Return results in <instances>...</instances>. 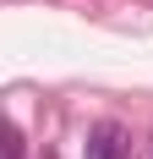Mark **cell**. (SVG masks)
<instances>
[{"mask_svg":"<svg viewBox=\"0 0 153 159\" xmlns=\"http://www.w3.org/2000/svg\"><path fill=\"white\" fill-rule=\"evenodd\" d=\"M131 154V132L120 121H98L88 132V159H126Z\"/></svg>","mask_w":153,"mask_h":159,"instance_id":"6da1fadb","label":"cell"},{"mask_svg":"<svg viewBox=\"0 0 153 159\" xmlns=\"http://www.w3.org/2000/svg\"><path fill=\"white\" fill-rule=\"evenodd\" d=\"M6 159H22V143H16V137H11V148H6Z\"/></svg>","mask_w":153,"mask_h":159,"instance_id":"7a4b0ae2","label":"cell"}]
</instances>
